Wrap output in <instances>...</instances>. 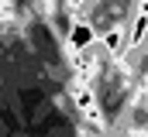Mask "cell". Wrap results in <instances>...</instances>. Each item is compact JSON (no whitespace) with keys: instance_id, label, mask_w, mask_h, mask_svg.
Returning <instances> with one entry per match:
<instances>
[{"instance_id":"cell-3","label":"cell","mask_w":148,"mask_h":137,"mask_svg":"<svg viewBox=\"0 0 148 137\" xmlns=\"http://www.w3.org/2000/svg\"><path fill=\"white\" fill-rule=\"evenodd\" d=\"M90 45H97V28L93 24H86L83 17H76L69 34H66V41H62V48H66V58H73L76 52H83V48H90Z\"/></svg>"},{"instance_id":"cell-1","label":"cell","mask_w":148,"mask_h":137,"mask_svg":"<svg viewBox=\"0 0 148 137\" xmlns=\"http://www.w3.org/2000/svg\"><path fill=\"white\" fill-rule=\"evenodd\" d=\"M69 96H73L76 110H79V117H83V120H86V123L93 127V134H103V130H107V120H103V106H100V100H97L93 86L73 75V86H69Z\"/></svg>"},{"instance_id":"cell-2","label":"cell","mask_w":148,"mask_h":137,"mask_svg":"<svg viewBox=\"0 0 148 137\" xmlns=\"http://www.w3.org/2000/svg\"><path fill=\"white\" fill-rule=\"evenodd\" d=\"M97 45L103 48V55H107V58H124V55L131 52V45H127V28H124V24L103 28V31L97 34Z\"/></svg>"},{"instance_id":"cell-4","label":"cell","mask_w":148,"mask_h":137,"mask_svg":"<svg viewBox=\"0 0 148 137\" xmlns=\"http://www.w3.org/2000/svg\"><path fill=\"white\" fill-rule=\"evenodd\" d=\"M141 89H145V93H148V75H145V79H141Z\"/></svg>"}]
</instances>
